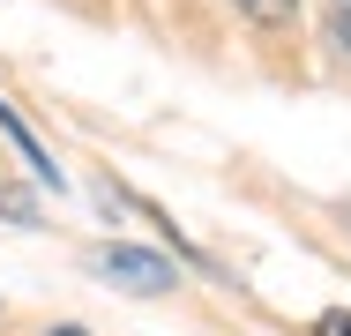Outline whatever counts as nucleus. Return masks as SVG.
<instances>
[{
  "mask_svg": "<svg viewBox=\"0 0 351 336\" xmlns=\"http://www.w3.org/2000/svg\"><path fill=\"white\" fill-rule=\"evenodd\" d=\"M105 284H120V291H135V299H165L172 284H180V262H165L157 247H97L90 254Z\"/></svg>",
  "mask_w": 351,
  "mask_h": 336,
  "instance_id": "obj_1",
  "label": "nucleus"
},
{
  "mask_svg": "<svg viewBox=\"0 0 351 336\" xmlns=\"http://www.w3.org/2000/svg\"><path fill=\"white\" fill-rule=\"evenodd\" d=\"M0 134H8V142H15V157H23V165H30V172H38V180H45V187H60V165H53V157H45V142H38V134L23 128V120H15V105H0Z\"/></svg>",
  "mask_w": 351,
  "mask_h": 336,
  "instance_id": "obj_2",
  "label": "nucleus"
},
{
  "mask_svg": "<svg viewBox=\"0 0 351 336\" xmlns=\"http://www.w3.org/2000/svg\"><path fill=\"white\" fill-rule=\"evenodd\" d=\"M232 8H239L247 23H262V30H284V23L299 15V0H232Z\"/></svg>",
  "mask_w": 351,
  "mask_h": 336,
  "instance_id": "obj_3",
  "label": "nucleus"
},
{
  "mask_svg": "<svg viewBox=\"0 0 351 336\" xmlns=\"http://www.w3.org/2000/svg\"><path fill=\"white\" fill-rule=\"evenodd\" d=\"M329 30H337V45H344V60H351V0H329Z\"/></svg>",
  "mask_w": 351,
  "mask_h": 336,
  "instance_id": "obj_4",
  "label": "nucleus"
},
{
  "mask_svg": "<svg viewBox=\"0 0 351 336\" xmlns=\"http://www.w3.org/2000/svg\"><path fill=\"white\" fill-rule=\"evenodd\" d=\"M314 336H351V307H329V314L314 322Z\"/></svg>",
  "mask_w": 351,
  "mask_h": 336,
  "instance_id": "obj_5",
  "label": "nucleus"
},
{
  "mask_svg": "<svg viewBox=\"0 0 351 336\" xmlns=\"http://www.w3.org/2000/svg\"><path fill=\"white\" fill-rule=\"evenodd\" d=\"M53 336H82V329H53Z\"/></svg>",
  "mask_w": 351,
  "mask_h": 336,
  "instance_id": "obj_6",
  "label": "nucleus"
}]
</instances>
